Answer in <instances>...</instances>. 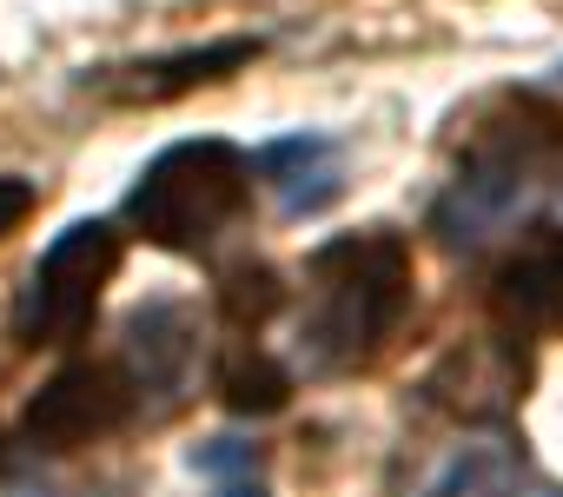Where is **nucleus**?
<instances>
[{"label": "nucleus", "mask_w": 563, "mask_h": 497, "mask_svg": "<svg viewBox=\"0 0 563 497\" xmlns=\"http://www.w3.org/2000/svg\"><path fill=\"white\" fill-rule=\"evenodd\" d=\"M252 173L232 140H179L126 192V225L159 253H199L252 206Z\"/></svg>", "instance_id": "obj_3"}, {"label": "nucleus", "mask_w": 563, "mask_h": 497, "mask_svg": "<svg viewBox=\"0 0 563 497\" xmlns=\"http://www.w3.org/2000/svg\"><path fill=\"white\" fill-rule=\"evenodd\" d=\"M34 206H41L34 179H21V173H0V239H8V232H21V225L34 219Z\"/></svg>", "instance_id": "obj_14"}, {"label": "nucleus", "mask_w": 563, "mask_h": 497, "mask_svg": "<svg viewBox=\"0 0 563 497\" xmlns=\"http://www.w3.org/2000/svg\"><path fill=\"white\" fill-rule=\"evenodd\" d=\"M411 245L398 232H345L319 245L306 266V319H299V352L319 372H358L372 365L391 332L411 312Z\"/></svg>", "instance_id": "obj_1"}, {"label": "nucleus", "mask_w": 563, "mask_h": 497, "mask_svg": "<svg viewBox=\"0 0 563 497\" xmlns=\"http://www.w3.org/2000/svg\"><path fill=\"white\" fill-rule=\"evenodd\" d=\"M278 306H286V279H278L265 259H232L219 273V319L232 332H258Z\"/></svg>", "instance_id": "obj_12"}, {"label": "nucleus", "mask_w": 563, "mask_h": 497, "mask_svg": "<svg viewBox=\"0 0 563 497\" xmlns=\"http://www.w3.org/2000/svg\"><path fill=\"white\" fill-rule=\"evenodd\" d=\"M252 166L278 186V206H286L292 219H299V212H319L325 199H339V173H345V166H339V146L319 140V133L278 140V146H265Z\"/></svg>", "instance_id": "obj_9"}, {"label": "nucleus", "mask_w": 563, "mask_h": 497, "mask_svg": "<svg viewBox=\"0 0 563 497\" xmlns=\"http://www.w3.org/2000/svg\"><path fill=\"white\" fill-rule=\"evenodd\" d=\"M120 259H126V239H120L107 219H74V225L47 245V253H41V266H34V279H27V292H21V325H14V339H21L27 352L87 339V325H93V312H100V292L113 286Z\"/></svg>", "instance_id": "obj_4"}, {"label": "nucleus", "mask_w": 563, "mask_h": 497, "mask_svg": "<svg viewBox=\"0 0 563 497\" xmlns=\"http://www.w3.org/2000/svg\"><path fill=\"white\" fill-rule=\"evenodd\" d=\"M530 391V352L510 332L490 339H464L438 358V372L424 378V398L464 424H504Z\"/></svg>", "instance_id": "obj_6"}, {"label": "nucleus", "mask_w": 563, "mask_h": 497, "mask_svg": "<svg viewBox=\"0 0 563 497\" xmlns=\"http://www.w3.org/2000/svg\"><path fill=\"white\" fill-rule=\"evenodd\" d=\"M126 358H133V391H173L186 385V365H192V325H186V306H140L133 325H126Z\"/></svg>", "instance_id": "obj_10"}, {"label": "nucleus", "mask_w": 563, "mask_h": 497, "mask_svg": "<svg viewBox=\"0 0 563 497\" xmlns=\"http://www.w3.org/2000/svg\"><path fill=\"white\" fill-rule=\"evenodd\" d=\"M219 405L232 418H272V411H286L292 405V372L265 358V352H225L219 358Z\"/></svg>", "instance_id": "obj_11"}, {"label": "nucleus", "mask_w": 563, "mask_h": 497, "mask_svg": "<svg viewBox=\"0 0 563 497\" xmlns=\"http://www.w3.org/2000/svg\"><path fill=\"white\" fill-rule=\"evenodd\" d=\"M219 497H265V484H258L252 471H239L232 484H219Z\"/></svg>", "instance_id": "obj_15"}, {"label": "nucleus", "mask_w": 563, "mask_h": 497, "mask_svg": "<svg viewBox=\"0 0 563 497\" xmlns=\"http://www.w3.org/2000/svg\"><path fill=\"white\" fill-rule=\"evenodd\" d=\"M258 60V41H206V47H179V54H159V60H133V67H107L100 74V93L120 100V107H166V100H186L199 87H219L232 80L239 67Z\"/></svg>", "instance_id": "obj_8"}, {"label": "nucleus", "mask_w": 563, "mask_h": 497, "mask_svg": "<svg viewBox=\"0 0 563 497\" xmlns=\"http://www.w3.org/2000/svg\"><path fill=\"white\" fill-rule=\"evenodd\" d=\"M484 306L510 339H563V225H530L497 259Z\"/></svg>", "instance_id": "obj_7"}, {"label": "nucleus", "mask_w": 563, "mask_h": 497, "mask_svg": "<svg viewBox=\"0 0 563 497\" xmlns=\"http://www.w3.org/2000/svg\"><path fill=\"white\" fill-rule=\"evenodd\" d=\"M133 398H140V391H133L126 365H107V358H74V365H60V372H54V378L27 398L21 431H27L41 451L67 457V451H87V444L113 438V431L126 424Z\"/></svg>", "instance_id": "obj_5"}, {"label": "nucleus", "mask_w": 563, "mask_h": 497, "mask_svg": "<svg viewBox=\"0 0 563 497\" xmlns=\"http://www.w3.org/2000/svg\"><path fill=\"white\" fill-rule=\"evenodd\" d=\"M457 186L438 206V232L444 245H477L497 219H510V206L523 199L530 173L550 166L563 153V107H550L543 93H490L457 120Z\"/></svg>", "instance_id": "obj_2"}, {"label": "nucleus", "mask_w": 563, "mask_h": 497, "mask_svg": "<svg viewBox=\"0 0 563 497\" xmlns=\"http://www.w3.org/2000/svg\"><path fill=\"white\" fill-rule=\"evenodd\" d=\"M424 497H517V471L504 451H464L444 464V477Z\"/></svg>", "instance_id": "obj_13"}]
</instances>
